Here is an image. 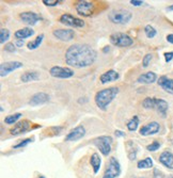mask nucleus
<instances>
[{"label": "nucleus", "mask_w": 173, "mask_h": 178, "mask_svg": "<svg viewBox=\"0 0 173 178\" xmlns=\"http://www.w3.org/2000/svg\"><path fill=\"white\" fill-rule=\"evenodd\" d=\"M65 62L77 68L92 65L96 60V51L87 44H74L65 52Z\"/></svg>", "instance_id": "nucleus-1"}, {"label": "nucleus", "mask_w": 173, "mask_h": 178, "mask_svg": "<svg viewBox=\"0 0 173 178\" xmlns=\"http://www.w3.org/2000/svg\"><path fill=\"white\" fill-rule=\"evenodd\" d=\"M119 94V87H111L108 89L100 90L95 95V104L102 110H106L110 102L114 99V97Z\"/></svg>", "instance_id": "nucleus-2"}, {"label": "nucleus", "mask_w": 173, "mask_h": 178, "mask_svg": "<svg viewBox=\"0 0 173 178\" xmlns=\"http://www.w3.org/2000/svg\"><path fill=\"white\" fill-rule=\"evenodd\" d=\"M133 14L128 10H112L108 14V18L111 22L117 25H125L130 22Z\"/></svg>", "instance_id": "nucleus-3"}, {"label": "nucleus", "mask_w": 173, "mask_h": 178, "mask_svg": "<svg viewBox=\"0 0 173 178\" xmlns=\"http://www.w3.org/2000/svg\"><path fill=\"white\" fill-rule=\"evenodd\" d=\"M110 43L114 46H119V47H128V46L133 45L134 41L130 35L122 32H117L110 35Z\"/></svg>", "instance_id": "nucleus-4"}, {"label": "nucleus", "mask_w": 173, "mask_h": 178, "mask_svg": "<svg viewBox=\"0 0 173 178\" xmlns=\"http://www.w3.org/2000/svg\"><path fill=\"white\" fill-rule=\"evenodd\" d=\"M93 143L96 145V147L99 149V151L104 156H108L111 151V144H112V138L108 136H99L94 140Z\"/></svg>", "instance_id": "nucleus-5"}, {"label": "nucleus", "mask_w": 173, "mask_h": 178, "mask_svg": "<svg viewBox=\"0 0 173 178\" xmlns=\"http://www.w3.org/2000/svg\"><path fill=\"white\" fill-rule=\"evenodd\" d=\"M120 174H121L120 163H119L117 158H114V157H110L109 163H108V166H107V169H106V171L104 173V176H103V178H117V177H119V175Z\"/></svg>", "instance_id": "nucleus-6"}, {"label": "nucleus", "mask_w": 173, "mask_h": 178, "mask_svg": "<svg viewBox=\"0 0 173 178\" xmlns=\"http://www.w3.org/2000/svg\"><path fill=\"white\" fill-rule=\"evenodd\" d=\"M59 22L61 24L65 25V26H69V27H72V28H82L84 27V22L78 17H75L73 15L71 14H63L60 16L59 18Z\"/></svg>", "instance_id": "nucleus-7"}, {"label": "nucleus", "mask_w": 173, "mask_h": 178, "mask_svg": "<svg viewBox=\"0 0 173 178\" xmlns=\"http://www.w3.org/2000/svg\"><path fill=\"white\" fill-rule=\"evenodd\" d=\"M49 74L55 78H62V79H66V78H71L74 76V72L71 68L68 67H61V66H53L50 68Z\"/></svg>", "instance_id": "nucleus-8"}, {"label": "nucleus", "mask_w": 173, "mask_h": 178, "mask_svg": "<svg viewBox=\"0 0 173 178\" xmlns=\"http://www.w3.org/2000/svg\"><path fill=\"white\" fill-rule=\"evenodd\" d=\"M76 11L81 16H90L94 11V3L91 1H79L76 4Z\"/></svg>", "instance_id": "nucleus-9"}, {"label": "nucleus", "mask_w": 173, "mask_h": 178, "mask_svg": "<svg viewBox=\"0 0 173 178\" xmlns=\"http://www.w3.org/2000/svg\"><path fill=\"white\" fill-rule=\"evenodd\" d=\"M23 67V63L18 61H11V62H4V63H1L0 65V76L4 77L7 76L8 74H10L11 72L15 71L17 68Z\"/></svg>", "instance_id": "nucleus-10"}, {"label": "nucleus", "mask_w": 173, "mask_h": 178, "mask_svg": "<svg viewBox=\"0 0 173 178\" xmlns=\"http://www.w3.org/2000/svg\"><path fill=\"white\" fill-rule=\"evenodd\" d=\"M53 34L55 37L60 41H63V42L72 41L75 37V33L72 29H56L53 30Z\"/></svg>", "instance_id": "nucleus-11"}, {"label": "nucleus", "mask_w": 173, "mask_h": 178, "mask_svg": "<svg viewBox=\"0 0 173 178\" xmlns=\"http://www.w3.org/2000/svg\"><path fill=\"white\" fill-rule=\"evenodd\" d=\"M86 135V129L84 126L79 125L77 127H75L74 129H72L71 132L65 136V141L66 142H71V141H78L81 138H84Z\"/></svg>", "instance_id": "nucleus-12"}, {"label": "nucleus", "mask_w": 173, "mask_h": 178, "mask_svg": "<svg viewBox=\"0 0 173 178\" xmlns=\"http://www.w3.org/2000/svg\"><path fill=\"white\" fill-rule=\"evenodd\" d=\"M159 129H160V126H159V124L157 122H151L149 124H146V125L142 126V127L140 128V135L143 136H152V135H155V133H157L159 131Z\"/></svg>", "instance_id": "nucleus-13"}, {"label": "nucleus", "mask_w": 173, "mask_h": 178, "mask_svg": "<svg viewBox=\"0 0 173 178\" xmlns=\"http://www.w3.org/2000/svg\"><path fill=\"white\" fill-rule=\"evenodd\" d=\"M20 19L23 20V22L25 24L29 25V26H33L35 25L38 22H40L42 19V17L40 16L37 13H33V12H24L19 15Z\"/></svg>", "instance_id": "nucleus-14"}, {"label": "nucleus", "mask_w": 173, "mask_h": 178, "mask_svg": "<svg viewBox=\"0 0 173 178\" xmlns=\"http://www.w3.org/2000/svg\"><path fill=\"white\" fill-rule=\"evenodd\" d=\"M29 128H30V122L28 120H24L22 121V122L15 124L14 127L10 129V133H11L12 136H18L26 132Z\"/></svg>", "instance_id": "nucleus-15"}, {"label": "nucleus", "mask_w": 173, "mask_h": 178, "mask_svg": "<svg viewBox=\"0 0 173 178\" xmlns=\"http://www.w3.org/2000/svg\"><path fill=\"white\" fill-rule=\"evenodd\" d=\"M157 83L165 92L173 95V79H169L167 76H161L157 80Z\"/></svg>", "instance_id": "nucleus-16"}, {"label": "nucleus", "mask_w": 173, "mask_h": 178, "mask_svg": "<svg viewBox=\"0 0 173 178\" xmlns=\"http://www.w3.org/2000/svg\"><path fill=\"white\" fill-rule=\"evenodd\" d=\"M159 162L168 169L173 170V154L169 151H162L159 156Z\"/></svg>", "instance_id": "nucleus-17"}, {"label": "nucleus", "mask_w": 173, "mask_h": 178, "mask_svg": "<svg viewBox=\"0 0 173 178\" xmlns=\"http://www.w3.org/2000/svg\"><path fill=\"white\" fill-rule=\"evenodd\" d=\"M49 100V96H48L46 93H37V94H34L32 97H31V99L29 100V104L31 106H38V105H44L46 104V102Z\"/></svg>", "instance_id": "nucleus-18"}, {"label": "nucleus", "mask_w": 173, "mask_h": 178, "mask_svg": "<svg viewBox=\"0 0 173 178\" xmlns=\"http://www.w3.org/2000/svg\"><path fill=\"white\" fill-rule=\"evenodd\" d=\"M168 108H169V105H168L166 100L159 99V98L154 99V109L156 110L162 117H166Z\"/></svg>", "instance_id": "nucleus-19"}, {"label": "nucleus", "mask_w": 173, "mask_h": 178, "mask_svg": "<svg viewBox=\"0 0 173 178\" xmlns=\"http://www.w3.org/2000/svg\"><path fill=\"white\" fill-rule=\"evenodd\" d=\"M120 78V75H119L118 72H115L114 69H110V71L106 72L105 74H103L102 76L99 77V80L103 84H106L108 82H111V81H115Z\"/></svg>", "instance_id": "nucleus-20"}, {"label": "nucleus", "mask_w": 173, "mask_h": 178, "mask_svg": "<svg viewBox=\"0 0 173 178\" xmlns=\"http://www.w3.org/2000/svg\"><path fill=\"white\" fill-rule=\"evenodd\" d=\"M137 81L139 83H144V84H151L154 83L155 81H157V75L153 73V72H148L145 74H142L138 77Z\"/></svg>", "instance_id": "nucleus-21"}, {"label": "nucleus", "mask_w": 173, "mask_h": 178, "mask_svg": "<svg viewBox=\"0 0 173 178\" xmlns=\"http://www.w3.org/2000/svg\"><path fill=\"white\" fill-rule=\"evenodd\" d=\"M90 164H91L94 174H97L100 169V164H102V160H100L99 155L97 153H94L91 156V158H90Z\"/></svg>", "instance_id": "nucleus-22"}, {"label": "nucleus", "mask_w": 173, "mask_h": 178, "mask_svg": "<svg viewBox=\"0 0 173 178\" xmlns=\"http://www.w3.org/2000/svg\"><path fill=\"white\" fill-rule=\"evenodd\" d=\"M34 34V30L31 29V28H23V29H19L15 32V37L17 40H24V38L30 37Z\"/></svg>", "instance_id": "nucleus-23"}, {"label": "nucleus", "mask_w": 173, "mask_h": 178, "mask_svg": "<svg viewBox=\"0 0 173 178\" xmlns=\"http://www.w3.org/2000/svg\"><path fill=\"white\" fill-rule=\"evenodd\" d=\"M40 79V74L38 72H26L25 74L22 75L20 80L23 82H30V81H37Z\"/></svg>", "instance_id": "nucleus-24"}, {"label": "nucleus", "mask_w": 173, "mask_h": 178, "mask_svg": "<svg viewBox=\"0 0 173 178\" xmlns=\"http://www.w3.org/2000/svg\"><path fill=\"white\" fill-rule=\"evenodd\" d=\"M137 167L138 169H151L153 167V160H152L150 157L148 158L143 159V160H140V161L137 163Z\"/></svg>", "instance_id": "nucleus-25"}, {"label": "nucleus", "mask_w": 173, "mask_h": 178, "mask_svg": "<svg viewBox=\"0 0 173 178\" xmlns=\"http://www.w3.org/2000/svg\"><path fill=\"white\" fill-rule=\"evenodd\" d=\"M43 38H44V34H40L37 38H35L34 41H32V42H29V43H28V49H30V50L37 49L38 46L42 44Z\"/></svg>", "instance_id": "nucleus-26"}, {"label": "nucleus", "mask_w": 173, "mask_h": 178, "mask_svg": "<svg viewBox=\"0 0 173 178\" xmlns=\"http://www.w3.org/2000/svg\"><path fill=\"white\" fill-rule=\"evenodd\" d=\"M126 147H127V155H128V159L130 160H135L137 156V146L135 145V143H131V147H130L127 143H126Z\"/></svg>", "instance_id": "nucleus-27"}, {"label": "nucleus", "mask_w": 173, "mask_h": 178, "mask_svg": "<svg viewBox=\"0 0 173 178\" xmlns=\"http://www.w3.org/2000/svg\"><path fill=\"white\" fill-rule=\"evenodd\" d=\"M20 117H22V113H15V114L8 115V116L4 118V123L8 124V125H12V124L16 123Z\"/></svg>", "instance_id": "nucleus-28"}, {"label": "nucleus", "mask_w": 173, "mask_h": 178, "mask_svg": "<svg viewBox=\"0 0 173 178\" xmlns=\"http://www.w3.org/2000/svg\"><path fill=\"white\" fill-rule=\"evenodd\" d=\"M138 125H139V117L135 115V116H133L130 120V122L127 123V128L128 130L130 131H135L137 128H138Z\"/></svg>", "instance_id": "nucleus-29"}, {"label": "nucleus", "mask_w": 173, "mask_h": 178, "mask_svg": "<svg viewBox=\"0 0 173 178\" xmlns=\"http://www.w3.org/2000/svg\"><path fill=\"white\" fill-rule=\"evenodd\" d=\"M10 38V31L6 28H1L0 30V43L4 44Z\"/></svg>", "instance_id": "nucleus-30"}, {"label": "nucleus", "mask_w": 173, "mask_h": 178, "mask_svg": "<svg viewBox=\"0 0 173 178\" xmlns=\"http://www.w3.org/2000/svg\"><path fill=\"white\" fill-rule=\"evenodd\" d=\"M154 97H146L142 101V107L144 109H154Z\"/></svg>", "instance_id": "nucleus-31"}, {"label": "nucleus", "mask_w": 173, "mask_h": 178, "mask_svg": "<svg viewBox=\"0 0 173 178\" xmlns=\"http://www.w3.org/2000/svg\"><path fill=\"white\" fill-rule=\"evenodd\" d=\"M144 33H145V35L149 38H153L155 35H156L157 32H156V29H154L152 26L148 25V26H145V27H144Z\"/></svg>", "instance_id": "nucleus-32"}, {"label": "nucleus", "mask_w": 173, "mask_h": 178, "mask_svg": "<svg viewBox=\"0 0 173 178\" xmlns=\"http://www.w3.org/2000/svg\"><path fill=\"white\" fill-rule=\"evenodd\" d=\"M152 59H153V55L152 53H146L145 56H144L143 60H142V66L143 67H148L150 65V63H151Z\"/></svg>", "instance_id": "nucleus-33"}, {"label": "nucleus", "mask_w": 173, "mask_h": 178, "mask_svg": "<svg viewBox=\"0 0 173 178\" xmlns=\"http://www.w3.org/2000/svg\"><path fill=\"white\" fill-rule=\"evenodd\" d=\"M32 141H33L32 139H26V140L22 141V142H19L18 144H16V145H15V146H13V148H14V149L23 148V147H25V146H27L29 143H31V142H32Z\"/></svg>", "instance_id": "nucleus-34"}, {"label": "nucleus", "mask_w": 173, "mask_h": 178, "mask_svg": "<svg viewBox=\"0 0 173 178\" xmlns=\"http://www.w3.org/2000/svg\"><path fill=\"white\" fill-rule=\"evenodd\" d=\"M159 147H160V143L157 141H154L152 144H150V145L146 146V149H148L149 151H156Z\"/></svg>", "instance_id": "nucleus-35"}, {"label": "nucleus", "mask_w": 173, "mask_h": 178, "mask_svg": "<svg viewBox=\"0 0 173 178\" xmlns=\"http://www.w3.org/2000/svg\"><path fill=\"white\" fill-rule=\"evenodd\" d=\"M61 0H43V3L48 7H55L57 4L61 3Z\"/></svg>", "instance_id": "nucleus-36"}, {"label": "nucleus", "mask_w": 173, "mask_h": 178, "mask_svg": "<svg viewBox=\"0 0 173 178\" xmlns=\"http://www.w3.org/2000/svg\"><path fill=\"white\" fill-rule=\"evenodd\" d=\"M4 49H6V51H9V52H14V51L16 50V48H15L14 44L9 43V44H7V45H6Z\"/></svg>", "instance_id": "nucleus-37"}, {"label": "nucleus", "mask_w": 173, "mask_h": 178, "mask_svg": "<svg viewBox=\"0 0 173 178\" xmlns=\"http://www.w3.org/2000/svg\"><path fill=\"white\" fill-rule=\"evenodd\" d=\"M154 178H165V176H164V174H162V172H160L157 169H155L154 170Z\"/></svg>", "instance_id": "nucleus-38"}, {"label": "nucleus", "mask_w": 173, "mask_h": 178, "mask_svg": "<svg viewBox=\"0 0 173 178\" xmlns=\"http://www.w3.org/2000/svg\"><path fill=\"white\" fill-rule=\"evenodd\" d=\"M164 56H165V60H166V62L168 63V62H170L173 59V51H171V52H166Z\"/></svg>", "instance_id": "nucleus-39"}, {"label": "nucleus", "mask_w": 173, "mask_h": 178, "mask_svg": "<svg viewBox=\"0 0 173 178\" xmlns=\"http://www.w3.org/2000/svg\"><path fill=\"white\" fill-rule=\"evenodd\" d=\"M130 3L135 7H139V6H142L143 1H141V0H131Z\"/></svg>", "instance_id": "nucleus-40"}, {"label": "nucleus", "mask_w": 173, "mask_h": 178, "mask_svg": "<svg viewBox=\"0 0 173 178\" xmlns=\"http://www.w3.org/2000/svg\"><path fill=\"white\" fill-rule=\"evenodd\" d=\"M114 135H115V136H125V133H124L123 131H121V130H115Z\"/></svg>", "instance_id": "nucleus-41"}, {"label": "nucleus", "mask_w": 173, "mask_h": 178, "mask_svg": "<svg viewBox=\"0 0 173 178\" xmlns=\"http://www.w3.org/2000/svg\"><path fill=\"white\" fill-rule=\"evenodd\" d=\"M15 45H16L17 47H22V46L24 45V40H17L16 42H15Z\"/></svg>", "instance_id": "nucleus-42"}, {"label": "nucleus", "mask_w": 173, "mask_h": 178, "mask_svg": "<svg viewBox=\"0 0 173 178\" xmlns=\"http://www.w3.org/2000/svg\"><path fill=\"white\" fill-rule=\"evenodd\" d=\"M167 41L170 44H173V34H168L167 35Z\"/></svg>", "instance_id": "nucleus-43"}, {"label": "nucleus", "mask_w": 173, "mask_h": 178, "mask_svg": "<svg viewBox=\"0 0 173 178\" xmlns=\"http://www.w3.org/2000/svg\"><path fill=\"white\" fill-rule=\"evenodd\" d=\"M109 50H110L109 46H106V47H104V49H103V51H104V52H109Z\"/></svg>", "instance_id": "nucleus-44"}, {"label": "nucleus", "mask_w": 173, "mask_h": 178, "mask_svg": "<svg viewBox=\"0 0 173 178\" xmlns=\"http://www.w3.org/2000/svg\"><path fill=\"white\" fill-rule=\"evenodd\" d=\"M167 10H168V11H173V4H172V6H170V7H168Z\"/></svg>", "instance_id": "nucleus-45"}, {"label": "nucleus", "mask_w": 173, "mask_h": 178, "mask_svg": "<svg viewBox=\"0 0 173 178\" xmlns=\"http://www.w3.org/2000/svg\"><path fill=\"white\" fill-rule=\"evenodd\" d=\"M165 178H173V176H172V175H168V176H166Z\"/></svg>", "instance_id": "nucleus-46"}, {"label": "nucleus", "mask_w": 173, "mask_h": 178, "mask_svg": "<svg viewBox=\"0 0 173 178\" xmlns=\"http://www.w3.org/2000/svg\"><path fill=\"white\" fill-rule=\"evenodd\" d=\"M38 178H46V177L43 176V175H40V176H38Z\"/></svg>", "instance_id": "nucleus-47"}]
</instances>
